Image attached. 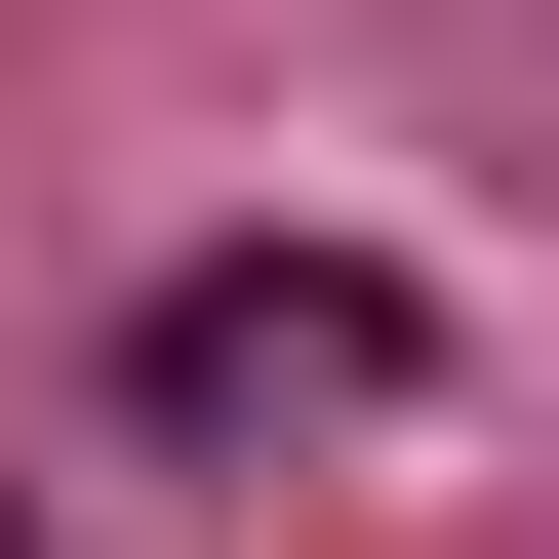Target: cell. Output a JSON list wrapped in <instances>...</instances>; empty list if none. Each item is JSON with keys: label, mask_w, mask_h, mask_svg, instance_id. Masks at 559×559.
Wrapping results in <instances>:
<instances>
[{"label": "cell", "mask_w": 559, "mask_h": 559, "mask_svg": "<svg viewBox=\"0 0 559 559\" xmlns=\"http://www.w3.org/2000/svg\"><path fill=\"white\" fill-rule=\"evenodd\" d=\"M120 400H160V440H440V280L400 240H200L160 320H120Z\"/></svg>", "instance_id": "1"}]
</instances>
